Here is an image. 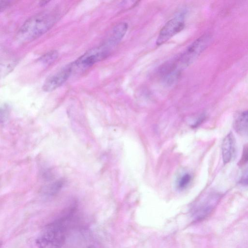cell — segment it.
<instances>
[{"instance_id":"cell-5","label":"cell","mask_w":248,"mask_h":248,"mask_svg":"<svg viewBox=\"0 0 248 248\" xmlns=\"http://www.w3.org/2000/svg\"><path fill=\"white\" fill-rule=\"evenodd\" d=\"M185 22L182 15L177 16L168 21L160 31L156 44L163 45L184 28Z\"/></svg>"},{"instance_id":"cell-9","label":"cell","mask_w":248,"mask_h":248,"mask_svg":"<svg viewBox=\"0 0 248 248\" xmlns=\"http://www.w3.org/2000/svg\"><path fill=\"white\" fill-rule=\"evenodd\" d=\"M235 152V139L230 132L224 138L221 144V153L224 164L228 163L232 160Z\"/></svg>"},{"instance_id":"cell-13","label":"cell","mask_w":248,"mask_h":248,"mask_svg":"<svg viewBox=\"0 0 248 248\" xmlns=\"http://www.w3.org/2000/svg\"><path fill=\"white\" fill-rule=\"evenodd\" d=\"M63 184V182L62 181H57L52 184L51 186L48 187L46 191V194L51 195L57 193L61 188Z\"/></svg>"},{"instance_id":"cell-7","label":"cell","mask_w":248,"mask_h":248,"mask_svg":"<svg viewBox=\"0 0 248 248\" xmlns=\"http://www.w3.org/2000/svg\"><path fill=\"white\" fill-rule=\"evenodd\" d=\"M217 199H209L194 205L191 209V216L195 220H200L206 217L213 210Z\"/></svg>"},{"instance_id":"cell-12","label":"cell","mask_w":248,"mask_h":248,"mask_svg":"<svg viewBox=\"0 0 248 248\" xmlns=\"http://www.w3.org/2000/svg\"><path fill=\"white\" fill-rule=\"evenodd\" d=\"M57 56L58 53L57 52L52 51L43 56L41 60L44 63L49 64L54 61L57 59Z\"/></svg>"},{"instance_id":"cell-10","label":"cell","mask_w":248,"mask_h":248,"mask_svg":"<svg viewBox=\"0 0 248 248\" xmlns=\"http://www.w3.org/2000/svg\"><path fill=\"white\" fill-rule=\"evenodd\" d=\"M234 127L239 134L248 135V110L243 112L237 117Z\"/></svg>"},{"instance_id":"cell-16","label":"cell","mask_w":248,"mask_h":248,"mask_svg":"<svg viewBox=\"0 0 248 248\" xmlns=\"http://www.w3.org/2000/svg\"><path fill=\"white\" fill-rule=\"evenodd\" d=\"M240 183L244 186H248V174L243 177L240 181Z\"/></svg>"},{"instance_id":"cell-6","label":"cell","mask_w":248,"mask_h":248,"mask_svg":"<svg viewBox=\"0 0 248 248\" xmlns=\"http://www.w3.org/2000/svg\"><path fill=\"white\" fill-rule=\"evenodd\" d=\"M72 74L70 64L48 78L45 82L43 89L51 92L62 86Z\"/></svg>"},{"instance_id":"cell-2","label":"cell","mask_w":248,"mask_h":248,"mask_svg":"<svg viewBox=\"0 0 248 248\" xmlns=\"http://www.w3.org/2000/svg\"><path fill=\"white\" fill-rule=\"evenodd\" d=\"M62 218L47 226L36 241L39 248H60L65 240L66 221Z\"/></svg>"},{"instance_id":"cell-11","label":"cell","mask_w":248,"mask_h":248,"mask_svg":"<svg viewBox=\"0 0 248 248\" xmlns=\"http://www.w3.org/2000/svg\"><path fill=\"white\" fill-rule=\"evenodd\" d=\"M191 180V176L189 173H186L184 174L178 180L177 187L180 190L186 188L189 184Z\"/></svg>"},{"instance_id":"cell-3","label":"cell","mask_w":248,"mask_h":248,"mask_svg":"<svg viewBox=\"0 0 248 248\" xmlns=\"http://www.w3.org/2000/svg\"><path fill=\"white\" fill-rule=\"evenodd\" d=\"M210 40L208 34L203 35L197 39L175 59L178 68L181 70L192 63L207 47Z\"/></svg>"},{"instance_id":"cell-1","label":"cell","mask_w":248,"mask_h":248,"mask_svg":"<svg viewBox=\"0 0 248 248\" xmlns=\"http://www.w3.org/2000/svg\"><path fill=\"white\" fill-rule=\"evenodd\" d=\"M57 20V15L53 12L42 13L27 19L17 33V39L23 42L38 38L48 31Z\"/></svg>"},{"instance_id":"cell-15","label":"cell","mask_w":248,"mask_h":248,"mask_svg":"<svg viewBox=\"0 0 248 248\" xmlns=\"http://www.w3.org/2000/svg\"><path fill=\"white\" fill-rule=\"evenodd\" d=\"M9 0H0V9L1 11L2 10L8 7L10 4Z\"/></svg>"},{"instance_id":"cell-8","label":"cell","mask_w":248,"mask_h":248,"mask_svg":"<svg viewBox=\"0 0 248 248\" xmlns=\"http://www.w3.org/2000/svg\"><path fill=\"white\" fill-rule=\"evenodd\" d=\"M127 29L126 23L122 22L117 24L112 29L104 45L109 49L117 45L124 36Z\"/></svg>"},{"instance_id":"cell-14","label":"cell","mask_w":248,"mask_h":248,"mask_svg":"<svg viewBox=\"0 0 248 248\" xmlns=\"http://www.w3.org/2000/svg\"><path fill=\"white\" fill-rule=\"evenodd\" d=\"M248 162V143L246 144L243 149V151L238 165L242 166Z\"/></svg>"},{"instance_id":"cell-4","label":"cell","mask_w":248,"mask_h":248,"mask_svg":"<svg viewBox=\"0 0 248 248\" xmlns=\"http://www.w3.org/2000/svg\"><path fill=\"white\" fill-rule=\"evenodd\" d=\"M109 50L104 45L89 50L70 64L72 74L83 72L95 63L106 58L110 54Z\"/></svg>"}]
</instances>
